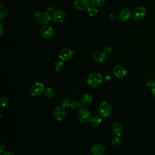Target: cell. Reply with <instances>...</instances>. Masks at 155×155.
Listing matches in <instances>:
<instances>
[{
  "mask_svg": "<svg viewBox=\"0 0 155 155\" xmlns=\"http://www.w3.org/2000/svg\"><path fill=\"white\" fill-rule=\"evenodd\" d=\"M34 19L38 24L47 25L51 19V16L47 11H39L35 13Z\"/></svg>",
  "mask_w": 155,
  "mask_h": 155,
  "instance_id": "cell-1",
  "label": "cell"
},
{
  "mask_svg": "<svg viewBox=\"0 0 155 155\" xmlns=\"http://www.w3.org/2000/svg\"><path fill=\"white\" fill-rule=\"evenodd\" d=\"M102 82V75L99 73L90 74L87 79L86 83L90 87H96Z\"/></svg>",
  "mask_w": 155,
  "mask_h": 155,
  "instance_id": "cell-2",
  "label": "cell"
},
{
  "mask_svg": "<svg viewBox=\"0 0 155 155\" xmlns=\"http://www.w3.org/2000/svg\"><path fill=\"white\" fill-rule=\"evenodd\" d=\"M45 90V87L42 83L36 82L31 85L29 88V93L31 96L37 97L44 93Z\"/></svg>",
  "mask_w": 155,
  "mask_h": 155,
  "instance_id": "cell-3",
  "label": "cell"
},
{
  "mask_svg": "<svg viewBox=\"0 0 155 155\" xmlns=\"http://www.w3.org/2000/svg\"><path fill=\"white\" fill-rule=\"evenodd\" d=\"M77 117L78 120L82 124H87L90 121L91 114L89 110L86 107H81L78 110Z\"/></svg>",
  "mask_w": 155,
  "mask_h": 155,
  "instance_id": "cell-4",
  "label": "cell"
},
{
  "mask_svg": "<svg viewBox=\"0 0 155 155\" xmlns=\"http://www.w3.org/2000/svg\"><path fill=\"white\" fill-rule=\"evenodd\" d=\"M112 111V106L111 104L108 101H104L102 102L98 109V113L102 117H108Z\"/></svg>",
  "mask_w": 155,
  "mask_h": 155,
  "instance_id": "cell-5",
  "label": "cell"
},
{
  "mask_svg": "<svg viewBox=\"0 0 155 155\" xmlns=\"http://www.w3.org/2000/svg\"><path fill=\"white\" fill-rule=\"evenodd\" d=\"M147 15V10L146 8L142 6L139 5L136 7L132 13V16L133 19L137 21H142Z\"/></svg>",
  "mask_w": 155,
  "mask_h": 155,
  "instance_id": "cell-6",
  "label": "cell"
},
{
  "mask_svg": "<svg viewBox=\"0 0 155 155\" xmlns=\"http://www.w3.org/2000/svg\"><path fill=\"white\" fill-rule=\"evenodd\" d=\"M52 114L55 120L61 121L66 116V110L62 106H57L53 109Z\"/></svg>",
  "mask_w": 155,
  "mask_h": 155,
  "instance_id": "cell-7",
  "label": "cell"
},
{
  "mask_svg": "<svg viewBox=\"0 0 155 155\" xmlns=\"http://www.w3.org/2000/svg\"><path fill=\"white\" fill-rule=\"evenodd\" d=\"M67 17V15L64 11L61 9L55 10L51 14V19L54 22H62Z\"/></svg>",
  "mask_w": 155,
  "mask_h": 155,
  "instance_id": "cell-8",
  "label": "cell"
},
{
  "mask_svg": "<svg viewBox=\"0 0 155 155\" xmlns=\"http://www.w3.org/2000/svg\"><path fill=\"white\" fill-rule=\"evenodd\" d=\"M58 56L61 60L67 61L73 57V51L69 48H64L59 51Z\"/></svg>",
  "mask_w": 155,
  "mask_h": 155,
  "instance_id": "cell-9",
  "label": "cell"
},
{
  "mask_svg": "<svg viewBox=\"0 0 155 155\" xmlns=\"http://www.w3.org/2000/svg\"><path fill=\"white\" fill-rule=\"evenodd\" d=\"M74 7L79 11L87 10L91 5V0H75L74 2Z\"/></svg>",
  "mask_w": 155,
  "mask_h": 155,
  "instance_id": "cell-10",
  "label": "cell"
},
{
  "mask_svg": "<svg viewBox=\"0 0 155 155\" xmlns=\"http://www.w3.org/2000/svg\"><path fill=\"white\" fill-rule=\"evenodd\" d=\"M131 15L132 14L130 9L127 8H122L119 12V13L117 15V19L121 22H127L130 19Z\"/></svg>",
  "mask_w": 155,
  "mask_h": 155,
  "instance_id": "cell-11",
  "label": "cell"
},
{
  "mask_svg": "<svg viewBox=\"0 0 155 155\" xmlns=\"http://www.w3.org/2000/svg\"><path fill=\"white\" fill-rule=\"evenodd\" d=\"M40 33L44 38L48 39L53 36L54 30L50 25H44L40 29Z\"/></svg>",
  "mask_w": 155,
  "mask_h": 155,
  "instance_id": "cell-12",
  "label": "cell"
},
{
  "mask_svg": "<svg viewBox=\"0 0 155 155\" xmlns=\"http://www.w3.org/2000/svg\"><path fill=\"white\" fill-rule=\"evenodd\" d=\"M113 73L114 76L119 79L124 78L127 75V70L122 65H116L113 68Z\"/></svg>",
  "mask_w": 155,
  "mask_h": 155,
  "instance_id": "cell-13",
  "label": "cell"
},
{
  "mask_svg": "<svg viewBox=\"0 0 155 155\" xmlns=\"http://www.w3.org/2000/svg\"><path fill=\"white\" fill-rule=\"evenodd\" d=\"M111 130L114 135L119 137L122 134L124 131V127L120 123L116 122L112 124L111 126Z\"/></svg>",
  "mask_w": 155,
  "mask_h": 155,
  "instance_id": "cell-14",
  "label": "cell"
},
{
  "mask_svg": "<svg viewBox=\"0 0 155 155\" xmlns=\"http://www.w3.org/2000/svg\"><path fill=\"white\" fill-rule=\"evenodd\" d=\"M92 58L94 62L102 63L105 60L106 54L104 51H95L92 54Z\"/></svg>",
  "mask_w": 155,
  "mask_h": 155,
  "instance_id": "cell-15",
  "label": "cell"
},
{
  "mask_svg": "<svg viewBox=\"0 0 155 155\" xmlns=\"http://www.w3.org/2000/svg\"><path fill=\"white\" fill-rule=\"evenodd\" d=\"M93 100V96L90 93H85L81 97L80 102L83 106L88 107L92 104Z\"/></svg>",
  "mask_w": 155,
  "mask_h": 155,
  "instance_id": "cell-16",
  "label": "cell"
},
{
  "mask_svg": "<svg viewBox=\"0 0 155 155\" xmlns=\"http://www.w3.org/2000/svg\"><path fill=\"white\" fill-rule=\"evenodd\" d=\"M91 152L93 155H103L105 152V147L101 143H96L92 147Z\"/></svg>",
  "mask_w": 155,
  "mask_h": 155,
  "instance_id": "cell-17",
  "label": "cell"
},
{
  "mask_svg": "<svg viewBox=\"0 0 155 155\" xmlns=\"http://www.w3.org/2000/svg\"><path fill=\"white\" fill-rule=\"evenodd\" d=\"M90 124L93 126H99L101 124L102 122V117L98 116H94L93 117H91L90 120Z\"/></svg>",
  "mask_w": 155,
  "mask_h": 155,
  "instance_id": "cell-18",
  "label": "cell"
},
{
  "mask_svg": "<svg viewBox=\"0 0 155 155\" xmlns=\"http://www.w3.org/2000/svg\"><path fill=\"white\" fill-rule=\"evenodd\" d=\"M54 67L56 71H59L64 68V62L62 60H57L54 64Z\"/></svg>",
  "mask_w": 155,
  "mask_h": 155,
  "instance_id": "cell-19",
  "label": "cell"
},
{
  "mask_svg": "<svg viewBox=\"0 0 155 155\" xmlns=\"http://www.w3.org/2000/svg\"><path fill=\"white\" fill-rule=\"evenodd\" d=\"M71 104V99L69 96H65L61 100V105L64 107H68Z\"/></svg>",
  "mask_w": 155,
  "mask_h": 155,
  "instance_id": "cell-20",
  "label": "cell"
},
{
  "mask_svg": "<svg viewBox=\"0 0 155 155\" xmlns=\"http://www.w3.org/2000/svg\"><path fill=\"white\" fill-rule=\"evenodd\" d=\"M7 9L6 7L1 4H0V20L2 21L7 15Z\"/></svg>",
  "mask_w": 155,
  "mask_h": 155,
  "instance_id": "cell-21",
  "label": "cell"
},
{
  "mask_svg": "<svg viewBox=\"0 0 155 155\" xmlns=\"http://www.w3.org/2000/svg\"><path fill=\"white\" fill-rule=\"evenodd\" d=\"M44 96H45L46 98L47 99H51L54 96V91L53 90L50 88V87H48V88H47L45 91H44Z\"/></svg>",
  "mask_w": 155,
  "mask_h": 155,
  "instance_id": "cell-22",
  "label": "cell"
},
{
  "mask_svg": "<svg viewBox=\"0 0 155 155\" xmlns=\"http://www.w3.org/2000/svg\"><path fill=\"white\" fill-rule=\"evenodd\" d=\"M87 13L90 16L93 17L94 16H96L97 13V10L96 9V8L94 6H90L87 10Z\"/></svg>",
  "mask_w": 155,
  "mask_h": 155,
  "instance_id": "cell-23",
  "label": "cell"
},
{
  "mask_svg": "<svg viewBox=\"0 0 155 155\" xmlns=\"http://www.w3.org/2000/svg\"><path fill=\"white\" fill-rule=\"evenodd\" d=\"M9 104V100L7 97L1 96L0 97V105L2 108H5L7 107Z\"/></svg>",
  "mask_w": 155,
  "mask_h": 155,
  "instance_id": "cell-24",
  "label": "cell"
},
{
  "mask_svg": "<svg viewBox=\"0 0 155 155\" xmlns=\"http://www.w3.org/2000/svg\"><path fill=\"white\" fill-rule=\"evenodd\" d=\"M80 102L78 101H73V102H71V104L70 105L71 108L74 110H78L80 108Z\"/></svg>",
  "mask_w": 155,
  "mask_h": 155,
  "instance_id": "cell-25",
  "label": "cell"
},
{
  "mask_svg": "<svg viewBox=\"0 0 155 155\" xmlns=\"http://www.w3.org/2000/svg\"><path fill=\"white\" fill-rule=\"evenodd\" d=\"M120 139L118 137V136H116L111 139V144L112 146L116 147H117L120 144Z\"/></svg>",
  "mask_w": 155,
  "mask_h": 155,
  "instance_id": "cell-26",
  "label": "cell"
},
{
  "mask_svg": "<svg viewBox=\"0 0 155 155\" xmlns=\"http://www.w3.org/2000/svg\"><path fill=\"white\" fill-rule=\"evenodd\" d=\"M91 2L94 7H100L104 4L105 0H91Z\"/></svg>",
  "mask_w": 155,
  "mask_h": 155,
  "instance_id": "cell-27",
  "label": "cell"
},
{
  "mask_svg": "<svg viewBox=\"0 0 155 155\" xmlns=\"http://www.w3.org/2000/svg\"><path fill=\"white\" fill-rule=\"evenodd\" d=\"M146 84L148 87L153 88L155 87V80L153 78H150V79H147Z\"/></svg>",
  "mask_w": 155,
  "mask_h": 155,
  "instance_id": "cell-28",
  "label": "cell"
},
{
  "mask_svg": "<svg viewBox=\"0 0 155 155\" xmlns=\"http://www.w3.org/2000/svg\"><path fill=\"white\" fill-rule=\"evenodd\" d=\"M113 51V48L110 45H106L104 48V52L105 54H110L112 53Z\"/></svg>",
  "mask_w": 155,
  "mask_h": 155,
  "instance_id": "cell-29",
  "label": "cell"
},
{
  "mask_svg": "<svg viewBox=\"0 0 155 155\" xmlns=\"http://www.w3.org/2000/svg\"><path fill=\"white\" fill-rule=\"evenodd\" d=\"M54 7L51 5V4H50V5H48L46 7V10L47 12L48 13H50V12H53L54 10Z\"/></svg>",
  "mask_w": 155,
  "mask_h": 155,
  "instance_id": "cell-30",
  "label": "cell"
},
{
  "mask_svg": "<svg viewBox=\"0 0 155 155\" xmlns=\"http://www.w3.org/2000/svg\"><path fill=\"white\" fill-rule=\"evenodd\" d=\"M109 18H110V20H111L113 21H114L116 19H117V16L115 14H111L109 16Z\"/></svg>",
  "mask_w": 155,
  "mask_h": 155,
  "instance_id": "cell-31",
  "label": "cell"
},
{
  "mask_svg": "<svg viewBox=\"0 0 155 155\" xmlns=\"http://www.w3.org/2000/svg\"><path fill=\"white\" fill-rule=\"evenodd\" d=\"M5 148V144L2 142H0V150H1V153H4V151Z\"/></svg>",
  "mask_w": 155,
  "mask_h": 155,
  "instance_id": "cell-32",
  "label": "cell"
},
{
  "mask_svg": "<svg viewBox=\"0 0 155 155\" xmlns=\"http://www.w3.org/2000/svg\"><path fill=\"white\" fill-rule=\"evenodd\" d=\"M3 155H15V154H14V153L12 151L7 150V151H5L3 153Z\"/></svg>",
  "mask_w": 155,
  "mask_h": 155,
  "instance_id": "cell-33",
  "label": "cell"
},
{
  "mask_svg": "<svg viewBox=\"0 0 155 155\" xmlns=\"http://www.w3.org/2000/svg\"><path fill=\"white\" fill-rule=\"evenodd\" d=\"M4 27H3V26H2V24H0V35L2 36V35H3V34H4Z\"/></svg>",
  "mask_w": 155,
  "mask_h": 155,
  "instance_id": "cell-34",
  "label": "cell"
},
{
  "mask_svg": "<svg viewBox=\"0 0 155 155\" xmlns=\"http://www.w3.org/2000/svg\"><path fill=\"white\" fill-rule=\"evenodd\" d=\"M151 93H152V95H153V97L155 99V87L152 88V90H151Z\"/></svg>",
  "mask_w": 155,
  "mask_h": 155,
  "instance_id": "cell-35",
  "label": "cell"
}]
</instances>
